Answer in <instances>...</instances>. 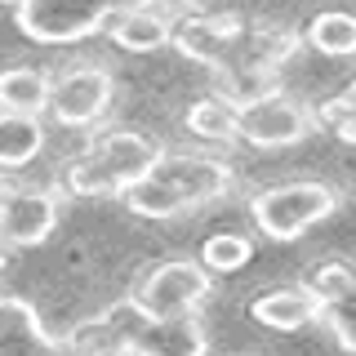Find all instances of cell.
<instances>
[{"label": "cell", "mask_w": 356, "mask_h": 356, "mask_svg": "<svg viewBox=\"0 0 356 356\" xmlns=\"http://www.w3.org/2000/svg\"><path fill=\"white\" fill-rule=\"evenodd\" d=\"M170 44L178 54L205 63L218 76V94L232 103H250L259 94H272L276 72L303 40L285 27H267V22H245L236 14H187L174 18Z\"/></svg>", "instance_id": "cell-1"}, {"label": "cell", "mask_w": 356, "mask_h": 356, "mask_svg": "<svg viewBox=\"0 0 356 356\" xmlns=\"http://www.w3.org/2000/svg\"><path fill=\"white\" fill-rule=\"evenodd\" d=\"M232 165L218 156H156V165L138 178L134 187H125V205L143 218H174L187 214L196 205L232 192Z\"/></svg>", "instance_id": "cell-2"}, {"label": "cell", "mask_w": 356, "mask_h": 356, "mask_svg": "<svg viewBox=\"0 0 356 356\" xmlns=\"http://www.w3.org/2000/svg\"><path fill=\"white\" fill-rule=\"evenodd\" d=\"M161 143L138 129H111L67 165V192L72 196H120L156 165Z\"/></svg>", "instance_id": "cell-3"}, {"label": "cell", "mask_w": 356, "mask_h": 356, "mask_svg": "<svg viewBox=\"0 0 356 356\" xmlns=\"http://www.w3.org/2000/svg\"><path fill=\"white\" fill-rule=\"evenodd\" d=\"M129 5H143V0H22L18 31L36 44H76L107 27Z\"/></svg>", "instance_id": "cell-4"}, {"label": "cell", "mask_w": 356, "mask_h": 356, "mask_svg": "<svg viewBox=\"0 0 356 356\" xmlns=\"http://www.w3.org/2000/svg\"><path fill=\"white\" fill-rule=\"evenodd\" d=\"M254 222L272 241H298L316 222H325L339 209V196L325 183H281L254 196Z\"/></svg>", "instance_id": "cell-5"}, {"label": "cell", "mask_w": 356, "mask_h": 356, "mask_svg": "<svg viewBox=\"0 0 356 356\" xmlns=\"http://www.w3.org/2000/svg\"><path fill=\"white\" fill-rule=\"evenodd\" d=\"M209 294V272L192 259H165L147 267V272L134 281L125 303L138 316H187L205 303Z\"/></svg>", "instance_id": "cell-6"}, {"label": "cell", "mask_w": 356, "mask_h": 356, "mask_svg": "<svg viewBox=\"0 0 356 356\" xmlns=\"http://www.w3.org/2000/svg\"><path fill=\"white\" fill-rule=\"evenodd\" d=\"M307 134H312V111L281 89L236 103V138H245L250 147H289Z\"/></svg>", "instance_id": "cell-7"}, {"label": "cell", "mask_w": 356, "mask_h": 356, "mask_svg": "<svg viewBox=\"0 0 356 356\" xmlns=\"http://www.w3.org/2000/svg\"><path fill=\"white\" fill-rule=\"evenodd\" d=\"M111 94H116V85H111L107 67H94V63L67 67L63 76L49 81L44 111H49L58 125H89V120H98L111 107Z\"/></svg>", "instance_id": "cell-8"}, {"label": "cell", "mask_w": 356, "mask_h": 356, "mask_svg": "<svg viewBox=\"0 0 356 356\" xmlns=\"http://www.w3.org/2000/svg\"><path fill=\"white\" fill-rule=\"evenodd\" d=\"M209 334L196 321V312L187 316H138L134 312L125 325V348L120 356H205Z\"/></svg>", "instance_id": "cell-9"}, {"label": "cell", "mask_w": 356, "mask_h": 356, "mask_svg": "<svg viewBox=\"0 0 356 356\" xmlns=\"http://www.w3.org/2000/svg\"><path fill=\"white\" fill-rule=\"evenodd\" d=\"M54 222H58V200L49 192L0 183V241L9 250H27V245L49 241Z\"/></svg>", "instance_id": "cell-10"}, {"label": "cell", "mask_w": 356, "mask_h": 356, "mask_svg": "<svg viewBox=\"0 0 356 356\" xmlns=\"http://www.w3.org/2000/svg\"><path fill=\"white\" fill-rule=\"evenodd\" d=\"M111 27V40L129 54H152L161 44H170V31H174V9L156 5V0H143V5H129L120 9L116 18L107 22Z\"/></svg>", "instance_id": "cell-11"}, {"label": "cell", "mask_w": 356, "mask_h": 356, "mask_svg": "<svg viewBox=\"0 0 356 356\" xmlns=\"http://www.w3.org/2000/svg\"><path fill=\"white\" fill-rule=\"evenodd\" d=\"M54 334L40 325V312L18 294H0V356H49Z\"/></svg>", "instance_id": "cell-12"}, {"label": "cell", "mask_w": 356, "mask_h": 356, "mask_svg": "<svg viewBox=\"0 0 356 356\" xmlns=\"http://www.w3.org/2000/svg\"><path fill=\"white\" fill-rule=\"evenodd\" d=\"M250 316L259 321V325L276 330V334H289V330L312 325V321L321 316V303H316V294H312L307 285H285V289H272V294L254 298Z\"/></svg>", "instance_id": "cell-13"}, {"label": "cell", "mask_w": 356, "mask_h": 356, "mask_svg": "<svg viewBox=\"0 0 356 356\" xmlns=\"http://www.w3.org/2000/svg\"><path fill=\"white\" fill-rule=\"evenodd\" d=\"M44 147V125L40 116L27 111H0V170H22L31 165Z\"/></svg>", "instance_id": "cell-14"}, {"label": "cell", "mask_w": 356, "mask_h": 356, "mask_svg": "<svg viewBox=\"0 0 356 356\" xmlns=\"http://www.w3.org/2000/svg\"><path fill=\"white\" fill-rule=\"evenodd\" d=\"M44 98H49V76L36 67H9L0 72V111H27L40 116Z\"/></svg>", "instance_id": "cell-15"}, {"label": "cell", "mask_w": 356, "mask_h": 356, "mask_svg": "<svg viewBox=\"0 0 356 356\" xmlns=\"http://www.w3.org/2000/svg\"><path fill=\"white\" fill-rule=\"evenodd\" d=\"M298 40H307L325 58H348L356 49V18L348 9H325V14H316L307 22V36H298Z\"/></svg>", "instance_id": "cell-16"}, {"label": "cell", "mask_w": 356, "mask_h": 356, "mask_svg": "<svg viewBox=\"0 0 356 356\" xmlns=\"http://www.w3.org/2000/svg\"><path fill=\"white\" fill-rule=\"evenodd\" d=\"M187 129L196 138H209V143H227L236 138V103L222 94H209V98H196L187 107Z\"/></svg>", "instance_id": "cell-17"}, {"label": "cell", "mask_w": 356, "mask_h": 356, "mask_svg": "<svg viewBox=\"0 0 356 356\" xmlns=\"http://www.w3.org/2000/svg\"><path fill=\"white\" fill-rule=\"evenodd\" d=\"M303 285L316 294L321 307H325V303H348V298L356 294V272H352L348 259H325V263L312 267V276Z\"/></svg>", "instance_id": "cell-18"}, {"label": "cell", "mask_w": 356, "mask_h": 356, "mask_svg": "<svg viewBox=\"0 0 356 356\" xmlns=\"http://www.w3.org/2000/svg\"><path fill=\"white\" fill-rule=\"evenodd\" d=\"M250 254H254V245L241 232H218V236H209L200 245V267L205 272H241L250 263Z\"/></svg>", "instance_id": "cell-19"}, {"label": "cell", "mask_w": 356, "mask_h": 356, "mask_svg": "<svg viewBox=\"0 0 356 356\" xmlns=\"http://www.w3.org/2000/svg\"><path fill=\"white\" fill-rule=\"evenodd\" d=\"M312 125H321V129H330L339 143H356V98H352V89H343V94H334L325 98V103L316 107V120Z\"/></svg>", "instance_id": "cell-20"}, {"label": "cell", "mask_w": 356, "mask_h": 356, "mask_svg": "<svg viewBox=\"0 0 356 356\" xmlns=\"http://www.w3.org/2000/svg\"><path fill=\"white\" fill-rule=\"evenodd\" d=\"M316 321H325V325L334 330V339H339V348L343 352H356V321H352V298H348V303H325V307H321V316Z\"/></svg>", "instance_id": "cell-21"}, {"label": "cell", "mask_w": 356, "mask_h": 356, "mask_svg": "<svg viewBox=\"0 0 356 356\" xmlns=\"http://www.w3.org/2000/svg\"><path fill=\"white\" fill-rule=\"evenodd\" d=\"M156 5H165V9H187V5H196V0H156Z\"/></svg>", "instance_id": "cell-22"}, {"label": "cell", "mask_w": 356, "mask_h": 356, "mask_svg": "<svg viewBox=\"0 0 356 356\" xmlns=\"http://www.w3.org/2000/svg\"><path fill=\"white\" fill-rule=\"evenodd\" d=\"M9 254H14V250H9V245L0 241V272H5V267H9Z\"/></svg>", "instance_id": "cell-23"}, {"label": "cell", "mask_w": 356, "mask_h": 356, "mask_svg": "<svg viewBox=\"0 0 356 356\" xmlns=\"http://www.w3.org/2000/svg\"><path fill=\"white\" fill-rule=\"evenodd\" d=\"M5 5H14V9H18V5H22V0H5Z\"/></svg>", "instance_id": "cell-24"}]
</instances>
